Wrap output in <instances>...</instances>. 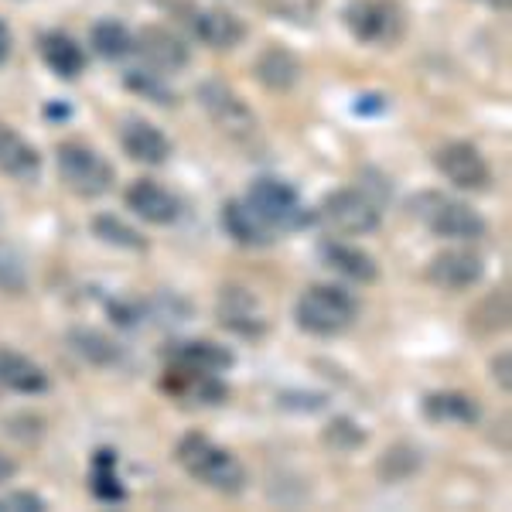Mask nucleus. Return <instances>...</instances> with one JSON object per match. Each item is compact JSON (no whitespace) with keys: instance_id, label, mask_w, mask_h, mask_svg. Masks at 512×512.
Returning <instances> with one entry per match:
<instances>
[{"instance_id":"obj_1","label":"nucleus","mask_w":512,"mask_h":512,"mask_svg":"<svg viewBox=\"0 0 512 512\" xmlns=\"http://www.w3.org/2000/svg\"><path fill=\"white\" fill-rule=\"evenodd\" d=\"M178 465L195 478L198 485L219 492V495H239L246 489V468L233 451H226L205 434H185L175 448Z\"/></svg>"},{"instance_id":"obj_2","label":"nucleus","mask_w":512,"mask_h":512,"mask_svg":"<svg viewBox=\"0 0 512 512\" xmlns=\"http://www.w3.org/2000/svg\"><path fill=\"white\" fill-rule=\"evenodd\" d=\"M407 209L424 229H431L441 239H454V243H475L489 233V222L478 216L472 205L441 192H417L407 202Z\"/></svg>"},{"instance_id":"obj_3","label":"nucleus","mask_w":512,"mask_h":512,"mask_svg":"<svg viewBox=\"0 0 512 512\" xmlns=\"http://www.w3.org/2000/svg\"><path fill=\"white\" fill-rule=\"evenodd\" d=\"M355 318H359V301L338 284H311L294 304L297 328L318 338L342 335Z\"/></svg>"},{"instance_id":"obj_4","label":"nucleus","mask_w":512,"mask_h":512,"mask_svg":"<svg viewBox=\"0 0 512 512\" xmlns=\"http://www.w3.org/2000/svg\"><path fill=\"white\" fill-rule=\"evenodd\" d=\"M243 202L250 205L274 233H301V229H308L311 222H315V212L304 205V198L297 195V188L274 175L253 178V185L246 188Z\"/></svg>"},{"instance_id":"obj_5","label":"nucleus","mask_w":512,"mask_h":512,"mask_svg":"<svg viewBox=\"0 0 512 512\" xmlns=\"http://www.w3.org/2000/svg\"><path fill=\"white\" fill-rule=\"evenodd\" d=\"M55 164H59V178L72 195L79 198H99L113 188V164L96 151V147L82 144V140H65L55 151Z\"/></svg>"},{"instance_id":"obj_6","label":"nucleus","mask_w":512,"mask_h":512,"mask_svg":"<svg viewBox=\"0 0 512 512\" xmlns=\"http://www.w3.org/2000/svg\"><path fill=\"white\" fill-rule=\"evenodd\" d=\"M342 18L355 41L376 48H393L407 31V14L396 0H355Z\"/></svg>"},{"instance_id":"obj_7","label":"nucleus","mask_w":512,"mask_h":512,"mask_svg":"<svg viewBox=\"0 0 512 512\" xmlns=\"http://www.w3.org/2000/svg\"><path fill=\"white\" fill-rule=\"evenodd\" d=\"M315 219L325 222L332 233L338 236H369L379 229L383 212L366 192H355V188H335L321 198Z\"/></svg>"},{"instance_id":"obj_8","label":"nucleus","mask_w":512,"mask_h":512,"mask_svg":"<svg viewBox=\"0 0 512 512\" xmlns=\"http://www.w3.org/2000/svg\"><path fill=\"white\" fill-rule=\"evenodd\" d=\"M195 96H198V103H202V110L209 113V120L216 123L226 137L250 140L256 134V127H260L250 103H246L236 89H229L226 82H219V79L202 82V86L195 89Z\"/></svg>"},{"instance_id":"obj_9","label":"nucleus","mask_w":512,"mask_h":512,"mask_svg":"<svg viewBox=\"0 0 512 512\" xmlns=\"http://www.w3.org/2000/svg\"><path fill=\"white\" fill-rule=\"evenodd\" d=\"M434 164L458 192H485L492 185V168L485 154L468 140H451L434 154Z\"/></svg>"},{"instance_id":"obj_10","label":"nucleus","mask_w":512,"mask_h":512,"mask_svg":"<svg viewBox=\"0 0 512 512\" xmlns=\"http://www.w3.org/2000/svg\"><path fill=\"white\" fill-rule=\"evenodd\" d=\"M482 277H485V260L475 250H468V246H451V250L431 256V263H427V280H431L437 291L461 294L468 287H475Z\"/></svg>"},{"instance_id":"obj_11","label":"nucleus","mask_w":512,"mask_h":512,"mask_svg":"<svg viewBox=\"0 0 512 512\" xmlns=\"http://www.w3.org/2000/svg\"><path fill=\"white\" fill-rule=\"evenodd\" d=\"M164 359H168V366L192 369V373H226V369L236 366V352L219 342H209V338L171 342L164 349Z\"/></svg>"},{"instance_id":"obj_12","label":"nucleus","mask_w":512,"mask_h":512,"mask_svg":"<svg viewBox=\"0 0 512 512\" xmlns=\"http://www.w3.org/2000/svg\"><path fill=\"white\" fill-rule=\"evenodd\" d=\"M123 202H127V209L134 212V216L151 222V226H175L178 216H181L178 198L151 178L134 181V185L123 192Z\"/></svg>"},{"instance_id":"obj_13","label":"nucleus","mask_w":512,"mask_h":512,"mask_svg":"<svg viewBox=\"0 0 512 512\" xmlns=\"http://www.w3.org/2000/svg\"><path fill=\"white\" fill-rule=\"evenodd\" d=\"M219 325L233 335L260 338L267 335V318H263L256 297L246 287H222L219 294Z\"/></svg>"},{"instance_id":"obj_14","label":"nucleus","mask_w":512,"mask_h":512,"mask_svg":"<svg viewBox=\"0 0 512 512\" xmlns=\"http://www.w3.org/2000/svg\"><path fill=\"white\" fill-rule=\"evenodd\" d=\"M134 52L144 55V62L151 65L154 72H181L192 55H188V45L178 35H171L168 28H158V24H147L144 31L134 41Z\"/></svg>"},{"instance_id":"obj_15","label":"nucleus","mask_w":512,"mask_h":512,"mask_svg":"<svg viewBox=\"0 0 512 512\" xmlns=\"http://www.w3.org/2000/svg\"><path fill=\"white\" fill-rule=\"evenodd\" d=\"M192 31L202 45L216 48V52H233V48L243 45L246 35H250L246 21L236 18L226 7H205V11H198L192 18Z\"/></svg>"},{"instance_id":"obj_16","label":"nucleus","mask_w":512,"mask_h":512,"mask_svg":"<svg viewBox=\"0 0 512 512\" xmlns=\"http://www.w3.org/2000/svg\"><path fill=\"white\" fill-rule=\"evenodd\" d=\"M120 147L123 154H127L130 161H140V164H151V168H158L171 158V140L164 134L161 127H154V123L147 120H127L120 127Z\"/></svg>"},{"instance_id":"obj_17","label":"nucleus","mask_w":512,"mask_h":512,"mask_svg":"<svg viewBox=\"0 0 512 512\" xmlns=\"http://www.w3.org/2000/svg\"><path fill=\"white\" fill-rule=\"evenodd\" d=\"M0 175L14 181H38L41 175V154L35 144H28L18 130H11L7 123H0Z\"/></svg>"},{"instance_id":"obj_18","label":"nucleus","mask_w":512,"mask_h":512,"mask_svg":"<svg viewBox=\"0 0 512 512\" xmlns=\"http://www.w3.org/2000/svg\"><path fill=\"white\" fill-rule=\"evenodd\" d=\"M0 386L21 396H41V393H48L52 379H48V373L35 359L0 345Z\"/></svg>"},{"instance_id":"obj_19","label":"nucleus","mask_w":512,"mask_h":512,"mask_svg":"<svg viewBox=\"0 0 512 512\" xmlns=\"http://www.w3.org/2000/svg\"><path fill=\"white\" fill-rule=\"evenodd\" d=\"M253 72H256V79H260V86H267L270 93H291L297 82H301L304 65L291 52V48L270 45V48H263V52H260Z\"/></svg>"},{"instance_id":"obj_20","label":"nucleus","mask_w":512,"mask_h":512,"mask_svg":"<svg viewBox=\"0 0 512 512\" xmlns=\"http://www.w3.org/2000/svg\"><path fill=\"white\" fill-rule=\"evenodd\" d=\"M424 417L431 424H461V427H475L482 420V407H478L475 396L461 393V390H437L427 393L420 403Z\"/></svg>"},{"instance_id":"obj_21","label":"nucleus","mask_w":512,"mask_h":512,"mask_svg":"<svg viewBox=\"0 0 512 512\" xmlns=\"http://www.w3.org/2000/svg\"><path fill=\"white\" fill-rule=\"evenodd\" d=\"M222 229H226V236H233L239 246H250V250H263V246H270L277 239L274 229L256 216L250 205L239 202V198H229V202L222 205Z\"/></svg>"},{"instance_id":"obj_22","label":"nucleus","mask_w":512,"mask_h":512,"mask_svg":"<svg viewBox=\"0 0 512 512\" xmlns=\"http://www.w3.org/2000/svg\"><path fill=\"white\" fill-rule=\"evenodd\" d=\"M38 55L59 79H79L82 69H86V52H82L79 41L72 35H65V31H45V35L38 38Z\"/></svg>"},{"instance_id":"obj_23","label":"nucleus","mask_w":512,"mask_h":512,"mask_svg":"<svg viewBox=\"0 0 512 512\" xmlns=\"http://www.w3.org/2000/svg\"><path fill=\"white\" fill-rule=\"evenodd\" d=\"M164 390L181 396V400H195V403H226V396H229L219 373H192V369H178V366H168Z\"/></svg>"},{"instance_id":"obj_24","label":"nucleus","mask_w":512,"mask_h":512,"mask_svg":"<svg viewBox=\"0 0 512 512\" xmlns=\"http://www.w3.org/2000/svg\"><path fill=\"white\" fill-rule=\"evenodd\" d=\"M321 260L335 270V274L355 280V284H376L379 280V263L369 256L366 250L359 246H349V243H321Z\"/></svg>"},{"instance_id":"obj_25","label":"nucleus","mask_w":512,"mask_h":512,"mask_svg":"<svg viewBox=\"0 0 512 512\" xmlns=\"http://www.w3.org/2000/svg\"><path fill=\"white\" fill-rule=\"evenodd\" d=\"M69 345H72V352L89 362V366L106 369L120 362V345L113 342V338H106L103 332H96V328H72Z\"/></svg>"},{"instance_id":"obj_26","label":"nucleus","mask_w":512,"mask_h":512,"mask_svg":"<svg viewBox=\"0 0 512 512\" xmlns=\"http://www.w3.org/2000/svg\"><path fill=\"white\" fill-rule=\"evenodd\" d=\"M89 489L99 502H123L127 499V489L120 485L117 475V451L99 448L93 454V472H89Z\"/></svg>"},{"instance_id":"obj_27","label":"nucleus","mask_w":512,"mask_h":512,"mask_svg":"<svg viewBox=\"0 0 512 512\" xmlns=\"http://www.w3.org/2000/svg\"><path fill=\"white\" fill-rule=\"evenodd\" d=\"M28 287H31L28 256H24L21 246H14L11 239H0V294L21 297Z\"/></svg>"},{"instance_id":"obj_28","label":"nucleus","mask_w":512,"mask_h":512,"mask_svg":"<svg viewBox=\"0 0 512 512\" xmlns=\"http://www.w3.org/2000/svg\"><path fill=\"white\" fill-rule=\"evenodd\" d=\"M420 465H424L420 448H414V444H393V448L379 458L376 472L386 485H400V482H407V478H414L420 472Z\"/></svg>"},{"instance_id":"obj_29","label":"nucleus","mask_w":512,"mask_h":512,"mask_svg":"<svg viewBox=\"0 0 512 512\" xmlns=\"http://www.w3.org/2000/svg\"><path fill=\"white\" fill-rule=\"evenodd\" d=\"M89 41H93V52L110 62H120L134 52V35H130L120 21H96Z\"/></svg>"},{"instance_id":"obj_30","label":"nucleus","mask_w":512,"mask_h":512,"mask_svg":"<svg viewBox=\"0 0 512 512\" xmlns=\"http://www.w3.org/2000/svg\"><path fill=\"white\" fill-rule=\"evenodd\" d=\"M93 236L106 246H117V250H130V253H144L147 239L130 229L127 222H120L117 216H96L93 219Z\"/></svg>"},{"instance_id":"obj_31","label":"nucleus","mask_w":512,"mask_h":512,"mask_svg":"<svg viewBox=\"0 0 512 512\" xmlns=\"http://www.w3.org/2000/svg\"><path fill=\"white\" fill-rule=\"evenodd\" d=\"M506 325H509V297H506V291L485 297V301L472 311V328H475V332H482V335H492V332H499V328H506Z\"/></svg>"},{"instance_id":"obj_32","label":"nucleus","mask_w":512,"mask_h":512,"mask_svg":"<svg viewBox=\"0 0 512 512\" xmlns=\"http://www.w3.org/2000/svg\"><path fill=\"white\" fill-rule=\"evenodd\" d=\"M127 89H134L144 99H151V103L158 106H175V89H168V82H164L161 72H144V69H134L127 72Z\"/></svg>"},{"instance_id":"obj_33","label":"nucleus","mask_w":512,"mask_h":512,"mask_svg":"<svg viewBox=\"0 0 512 512\" xmlns=\"http://www.w3.org/2000/svg\"><path fill=\"white\" fill-rule=\"evenodd\" d=\"M325 444L328 448H335V451H342V454H349V451H355V448H362L366 444V431H362L355 420H349V417H335L332 424L325 427Z\"/></svg>"},{"instance_id":"obj_34","label":"nucleus","mask_w":512,"mask_h":512,"mask_svg":"<svg viewBox=\"0 0 512 512\" xmlns=\"http://www.w3.org/2000/svg\"><path fill=\"white\" fill-rule=\"evenodd\" d=\"M48 502L38 492H4L0 495V512H45Z\"/></svg>"},{"instance_id":"obj_35","label":"nucleus","mask_w":512,"mask_h":512,"mask_svg":"<svg viewBox=\"0 0 512 512\" xmlns=\"http://www.w3.org/2000/svg\"><path fill=\"white\" fill-rule=\"evenodd\" d=\"M509 366H512V355L509 352H499V355H495V359H492V379H495V383H499V390L502 393H509Z\"/></svg>"},{"instance_id":"obj_36","label":"nucleus","mask_w":512,"mask_h":512,"mask_svg":"<svg viewBox=\"0 0 512 512\" xmlns=\"http://www.w3.org/2000/svg\"><path fill=\"white\" fill-rule=\"evenodd\" d=\"M14 475H18V461H14V458H7V454L0 451V485H7Z\"/></svg>"},{"instance_id":"obj_37","label":"nucleus","mask_w":512,"mask_h":512,"mask_svg":"<svg viewBox=\"0 0 512 512\" xmlns=\"http://www.w3.org/2000/svg\"><path fill=\"white\" fill-rule=\"evenodd\" d=\"M11 59V31H7L4 18H0V65Z\"/></svg>"},{"instance_id":"obj_38","label":"nucleus","mask_w":512,"mask_h":512,"mask_svg":"<svg viewBox=\"0 0 512 512\" xmlns=\"http://www.w3.org/2000/svg\"><path fill=\"white\" fill-rule=\"evenodd\" d=\"M482 4H489V7H502V11H506L509 0H482Z\"/></svg>"}]
</instances>
